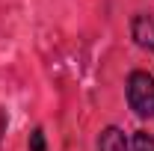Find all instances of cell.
<instances>
[{
  "label": "cell",
  "instance_id": "cell-1",
  "mask_svg": "<svg viewBox=\"0 0 154 151\" xmlns=\"http://www.w3.org/2000/svg\"><path fill=\"white\" fill-rule=\"evenodd\" d=\"M128 104L136 116H154V77L148 71H134L128 77Z\"/></svg>",
  "mask_w": 154,
  "mask_h": 151
},
{
  "label": "cell",
  "instance_id": "cell-2",
  "mask_svg": "<svg viewBox=\"0 0 154 151\" xmlns=\"http://www.w3.org/2000/svg\"><path fill=\"white\" fill-rule=\"evenodd\" d=\"M131 36L142 51H154V15H134Z\"/></svg>",
  "mask_w": 154,
  "mask_h": 151
},
{
  "label": "cell",
  "instance_id": "cell-3",
  "mask_svg": "<svg viewBox=\"0 0 154 151\" xmlns=\"http://www.w3.org/2000/svg\"><path fill=\"white\" fill-rule=\"evenodd\" d=\"M98 151H131V142H128V136H125L122 128L110 125L98 136Z\"/></svg>",
  "mask_w": 154,
  "mask_h": 151
},
{
  "label": "cell",
  "instance_id": "cell-4",
  "mask_svg": "<svg viewBox=\"0 0 154 151\" xmlns=\"http://www.w3.org/2000/svg\"><path fill=\"white\" fill-rule=\"evenodd\" d=\"M134 151H154V136L148 131H136L134 133Z\"/></svg>",
  "mask_w": 154,
  "mask_h": 151
},
{
  "label": "cell",
  "instance_id": "cell-5",
  "mask_svg": "<svg viewBox=\"0 0 154 151\" xmlns=\"http://www.w3.org/2000/svg\"><path fill=\"white\" fill-rule=\"evenodd\" d=\"M30 151H48V145H45V133L38 131V128L30 133Z\"/></svg>",
  "mask_w": 154,
  "mask_h": 151
}]
</instances>
